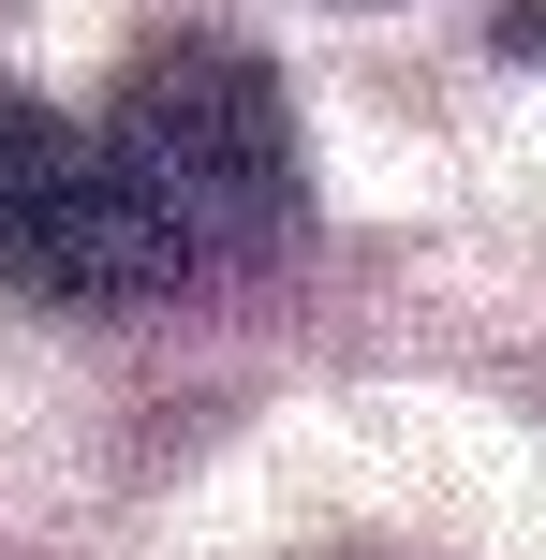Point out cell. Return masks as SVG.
Returning a JSON list of instances; mask_svg holds the SVG:
<instances>
[{
	"mask_svg": "<svg viewBox=\"0 0 546 560\" xmlns=\"http://www.w3.org/2000/svg\"><path fill=\"white\" fill-rule=\"evenodd\" d=\"M104 163L133 177V207L163 222L177 266H266L295 236V104L252 45L222 30H163L133 45L118 74V118H104Z\"/></svg>",
	"mask_w": 546,
	"mask_h": 560,
	"instance_id": "cell-1",
	"label": "cell"
},
{
	"mask_svg": "<svg viewBox=\"0 0 546 560\" xmlns=\"http://www.w3.org/2000/svg\"><path fill=\"white\" fill-rule=\"evenodd\" d=\"M0 280L45 310H148L193 280L163 252V222L133 207V177L104 163V133H74L30 89H0Z\"/></svg>",
	"mask_w": 546,
	"mask_h": 560,
	"instance_id": "cell-2",
	"label": "cell"
}]
</instances>
